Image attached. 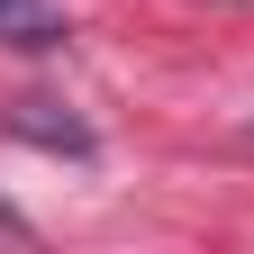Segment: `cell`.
I'll return each instance as SVG.
<instances>
[{"mask_svg": "<svg viewBox=\"0 0 254 254\" xmlns=\"http://www.w3.org/2000/svg\"><path fill=\"white\" fill-rule=\"evenodd\" d=\"M0 37L9 46H64V0H0Z\"/></svg>", "mask_w": 254, "mask_h": 254, "instance_id": "obj_1", "label": "cell"}, {"mask_svg": "<svg viewBox=\"0 0 254 254\" xmlns=\"http://www.w3.org/2000/svg\"><path fill=\"white\" fill-rule=\"evenodd\" d=\"M0 218H9V209H0Z\"/></svg>", "mask_w": 254, "mask_h": 254, "instance_id": "obj_2", "label": "cell"}]
</instances>
